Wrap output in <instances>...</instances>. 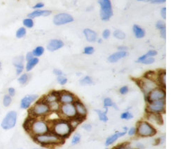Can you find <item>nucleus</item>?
I'll list each match as a JSON object with an SVG mask.
<instances>
[{"label":"nucleus","mask_w":173,"mask_h":149,"mask_svg":"<svg viewBox=\"0 0 173 149\" xmlns=\"http://www.w3.org/2000/svg\"><path fill=\"white\" fill-rule=\"evenodd\" d=\"M30 75L28 73H23L20 74L19 77L18 78V82H19L20 85H26L30 80Z\"/></svg>","instance_id":"nucleus-28"},{"label":"nucleus","mask_w":173,"mask_h":149,"mask_svg":"<svg viewBox=\"0 0 173 149\" xmlns=\"http://www.w3.org/2000/svg\"><path fill=\"white\" fill-rule=\"evenodd\" d=\"M39 60L36 57H34L32 59L27 61L26 65H25V70H26L27 72H30V71L32 70L39 64Z\"/></svg>","instance_id":"nucleus-26"},{"label":"nucleus","mask_w":173,"mask_h":149,"mask_svg":"<svg viewBox=\"0 0 173 149\" xmlns=\"http://www.w3.org/2000/svg\"><path fill=\"white\" fill-rule=\"evenodd\" d=\"M147 121L149 122L151 124H152V123H154V124H156L158 125H161L163 124V119L162 117V114L147 113Z\"/></svg>","instance_id":"nucleus-18"},{"label":"nucleus","mask_w":173,"mask_h":149,"mask_svg":"<svg viewBox=\"0 0 173 149\" xmlns=\"http://www.w3.org/2000/svg\"><path fill=\"white\" fill-rule=\"evenodd\" d=\"M84 34L86 39L88 42H95L97 41L98 39V35L95 31H93L89 28H86L84 30Z\"/></svg>","instance_id":"nucleus-22"},{"label":"nucleus","mask_w":173,"mask_h":149,"mask_svg":"<svg viewBox=\"0 0 173 149\" xmlns=\"http://www.w3.org/2000/svg\"><path fill=\"white\" fill-rule=\"evenodd\" d=\"M60 91H53L51 92H50L49 94H48L47 95L45 96L43 99L44 101H46L48 104H50V103L57 101H58V97H59Z\"/></svg>","instance_id":"nucleus-23"},{"label":"nucleus","mask_w":173,"mask_h":149,"mask_svg":"<svg viewBox=\"0 0 173 149\" xmlns=\"http://www.w3.org/2000/svg\"><path fill=\"white\" fill-rule=\"evenodd\" d=\"M12 103V97L10 96L8 94H5L3 97L2 104L4 107H8Z\"/></svg>","instance_id":"nucleus-32"},{"label":"nucleus","mask_w":173,"mask_h":149,"mask_svg":"<svg viewBox=\"0 0 173 149\" xmlns=\"http://www.w3.org/2000/svg\"><path fill=\"white\" fill-rule=\"evenodd\" d=\"M24 127L32 137L50 131V122L45 118H34L29 116V118L25 122Z\"/></svg>","instance_id":"nucleus-1"},{"label":"nucleus","mask_w":173,"mask_h":149,"mask_svg":"<svg viewBox=\"0 0 173 149\" xmlns=\"http://www.w3.org/2000/svg\"><path fill=\"white\" fill-rule=\"evenodd\" d=\"M8 95L11 97H13L16 95V90L13 87H9L8 89Z\"/></svg>","instance_id":"nucleus-48"},{"label":"nucleus","mask_w":173,"mask_h":149,"mask_svg":"<svg viewBox=\"0 0 173 149\" xmlns=\"http://www.w3.org/2000/svg\"><path fill=\"white\" fill-rule=\"evenodd\" d=\"M34 57H35V56H33L32 52V51H30V52H27L26 54V56H25V59L27 61H29V60L34 58Z\"/></svg>","instance_id":"nucleus-51"},{"label":"nucleus","mask_w":173,"mask_h":149,"mask_svg":"<svg viewBox=\"0 0 173 149\" xmlns=\"http://www.w3.org/2000/svg\"><path fill=\"white\" fill-rule=\"evenodd\" d=\"M155 61V59L154 57H147L146 59H144V61L142 62V64H143L144 65H151L152 64H154Z\"/></svg>","instance_id":"nucleus-41"},{"label":"nucleus","mask_w":173,"mask_h":149,"mask_svg":"<svg viewBox=\"0 0 173 149\" xmlns=\"http://www.w3.org/2000/svg\"><path fill=\"white\" fill-rule=\"evenodd\" d=\"M127 133L128 134L129 136H134L135 134H137V128H136V127H132L130 129H127Z\"/></svg>","instance_id":"nucleus-42"},{"label":"nucleus","mask_w":173,"mask_h":149,"mask_svg":"<svg viewBox=\"0 0 173 149\" xmlns=\"http://www.w3.org/2000/svg\"><path fill=\"white\" fill-rule=\"evenodd\" d=\"M38 95H36V94H28V95L25 96L21 99L20 107H21V109H28V108H30L31 105L38 99Z\"/></svg>","instance_id":"nucleus-14"},{"label":"nucleus","mask_w":173,"mask_h":149,"mask_svg":"<svg viewBox=\"0 0 173 149\" xmlns=\"http://www.w3.org/2000/svg\"><path fill=\"white\" fill-rule=\"evenodd\" d=\"M106 149H108V148H106Z\"/></svg>","instance_id":"nucleus-63"},{"label":"nucleus","mask_w":173,"mask_h":149,"mask_svg":"<svg viewBox=\"0 0 173 149\" xmlns=\"http://www.w3.org/2000/svg\"><path fill=\"white\" fill-rule=\"evenodd\" d=\"M77 99L74 96V94L67 91H60L58 101L60 104H74L76 100Z\"/></svg>","instance_id":"nucleus-12"},{"label":"nucleus","mask_w":173,"mask_h":149,"mask_svg":"<svg viewBox=\"0 0 173 149\" xmlns=\"http://www.w3.org/2000/svg\"><path fill=\"white\" fill-rule=\"evenodd\" d=\"M17 117H18V114L15 110L8 112L1 122L2 128L5 130L13 129L16 125Z\"/></svg>","instance_id":"nucleus-8"},{"label":"nucleus","mask_w":173,"mask_h":149,"mask_svg":"<svg viewBox=\"0 0 173 149\" xmlns=\"http://www.w3.org/2000/svg\"><path fill=\"white\" fill-rule=\"evenodd\" d=\"M24 61H25V58L23 56H17L13 59V64L16 68V74H18V75L21 74L23 72L24 68H25Z\"/></svg>","instance_id":"nucleus-17"},{"label":"nucleus","mask_w":173,"mask_h":149,"mask_svg":"<svg viewBox=\"0 0 173 149\" xmlns=\"http://www.w3.org/2000/svg\"><path fill=\"white\" fill-rule=\"evenodd\" d=\"M64 47V42L60 39H53L49 42L47 45V49L49 51H55Z\"/></svg>","instance_id":"nucleus-19"},{"label":"nucleus","mask_w":173,"mask_h":149,"mask_svg":"<svg viewBox=\"0 0 173 149\" xmlns=\"http://www.w3.org/2000/svg\"><path fill=\"white\" fill-rule=\"evenodd\" d=\"M60 105L61 104H60V102L58 101L50 103V104H49L50 111L56 112V113H58V110L60 109Z\"/></svg>","instance_id":"nucleus-31"},{"label":"nucleus","mask_w":173,"mask_h":149,"mask_svg":"<svg viewBox=\"0 0 173 149\" xmlns=\"http://www.w3.org/2000/svg\"><path fill=\"white\" fill-rule=\"evenodd\" d=\"M34 149H44V148H34Z\"/></svg>","instance_id":"nucleus-62"},{"label":"nucleus","mask_w":173,"mask_h":149,"mask_svg":"<svg viewBox=\"0 0 173 149\" xmlns=\"http://www.w3.org/2000/svg\"><path fill=\"white\" fill-rule=\"evenodd\" d=\"M74 21L73 17L66 13H62L55 15L53 18V23L56 25H62Z\"/></svg>","instance_id":"nucleus-13"},{"label":"nucleus","mask_w":173,"mask_h":149,"mask_svg":"<svg viewBox=\"0 0 173 149\" xmlns=\"http://www.w3.org/2000/svg\"><path fill=\"white\" fill-rule=\"evenodd\" d=\"M44 7V4H43V3H37L36 5L34 6L33 8H36V9H39V8H41Z\"/></svg>","instance_id":"nucleus-55"},{"label":"nucleus","mask_w":173,"mask_h":149,"mask_svg":"<svg viewBox=\"0 0 173 149\" xmlns=\"http://www.w3.org/2000/svg\"><path fill=\"white\" fill-rule=\"evenodd\" d=\"M95 111L97 113L98 116V118L100 121L103 122H107L108 121V117L107 116V111H108V108H105V111H103L101 110H95Z\"/></svg>","instance_id":"nucleus-27"},{"label":"nucleus","mask_w":173,"mask_h":149,"mask_svg":"<svg viewBox=\"0 0 173 149\" xmlns=\"http://www.w3.org/2000/svg\"><path fill=\"white\" fill-rule=\"evenodd\" d=\"M118 49L119 51H126L127 50V47H123V46H122V47H118Z\"/></svg>","instance_id":"nucleus-57"},{"label":"nucleus","mask_w":173,"mask_h":149,"mask_svg":"<svg viewBox=\"0 0 173 149\" xmlns=\"http://www.w3.org/2000/svg\"><path fill=\"white\" fill-rule=\"evenodd\" d=\"M157 83L160 87L165 89L166 85V73L165 70L157 73Z\"/></svg>","instance_id":"nucleus-24"},{"label":"nucleus","mask_w":173,"mask_h":149,"mask_svg":"<svg viewBox=\"0 0 173 149\" xmlns=\"http://www.w3.org/2000/svg\"><path fill=\"white\" fill-rule=\"evenodd\" d=\"M102 42H103V41H102V39H98V42H99V43H101Z\"/></svg>","instance_id":"nucleus-60"},{"label":"nucleus","mask_w":173,"mask_h":149,"mask_svg":"<svg viewBox=\"0 0 173 149\" xmlns=\"http://www.w3.org/2000/svg\"><path fill=\"white\" fill-rule=\"evenodd\" d=\"M100 5V18L103 21H109L113 16V10L112 3L110 0H98Z\"/></svg>","instance_id":"nucleus-9"},{"label":"nucleus","mask_w":173,"mask_h":149,"mask_svg":"<svg viewBox=\"0 0 173 149\" xmlns=\"http://www.w3.org/2000/svg\"><path fill=\"white\" fill-rule=\"evenodd\" d=\"M161 36L162 37V38L166 39V28H163V29L161 30Z\"/></svg>","instance_id":"nucleus-53"},{"label":"nucleus","mask_w":173,"mask_h":149,"mask_svg":"<svg viewBox=\"0 0 173 149\" xmlns=\"http://www.w3.org/2000/svg\"><path fill=\"white\" fill-rule=\"evenodd\" d=\"M114 149H131L130 147V144L128 143H126V144H122L120 145H118L117 146L114 148Z\"/></svg>","instance_id":"nucleus-43"},{"label":"nucleus","mask_w":173,"mask_h":149,"mask_svg":"<svg viewBox=\"0 0 173 149\" xmlns=\"http://www.w3.org/2000/svg\"><path fill=\"white\" fill-rule=\"evenodd\" d=\"M57 81L60 85H65L67 84V78L66 77H65L63 75L58 76L57 77Z\"/></svg>","instance_id":"nucleus-39"},{"label":"nucleus","mask_w":173,"mask_h":149,"mask_svg":"<svg viewBox=\"0 0 173 149\" xmlns=\"http://www.w3.org/2000/svg\"><path fill=\"white\" fill-rule=\"evenodd\" d=\"M166 91L162 87H157L155 90H152L148 95L147 96V101L148 103L160 101V100L166 99Z\"/></svg>","instance_id":"nucleus-11"},{"label":"nucleus","mask_w":173,"mask_h":149,"mask_svg":"<svg viewBox=\"0 0 173 149\" xmlns=\"http://www.w3.org/2000/svg\"><path fill=\"white\" fill-rule=\"evenodd\" d=\"M44 48L43 47H41V46H38V47H36L35 49H34L32 52L33 54V56L35 57H36V58H38V57H40L41 56H42L44 53Z\"/></svg>","instance_id":"nucleus-29"},{"label":"nucleus","mask_w":173,"mask_h":149,"mask_svg":"<svg viewBox=\"0 0 173 149\" xmlns=\"http://www.w3.org/2000/svg\"><path fill=\"white\" fill-rule=\"evenodd\" d=\"M137 82L145 96L148 95L152 90H155L156 88L159 87V85L156 80L145 75L140 80H138Z\"/></svg>","instance_id":"nucleus-6"},{"label":"nucleus","mask_w":173,"mask_h":149,"mask_svg":"<svg viewBox=\"0 0 173 149\" xmlns=\"http://www.w3.org/2000/svg\"><path fill=\"white\" fill-rule=\"evenodd\" d=\"M53 73L57 77L60 76V75H63V73H62V71L60 69H57V68H55V69L53 70Z\"/></svg>","instance_id":"nucleus-50"},{"label":"nucleus","mask_w":173,"mask_h":149,"mask_svg":"<svg viewBox=\"0 0 173 149\" xmlns=\"http://www.w3.org/2000/svg\"><path fill=\"white\" fill-rule=\"evenodd\" d=\"M114 37L118 39H124L126 38V34L121 30H115L114 32Z\"/></svg>","instance_id":"nucleus-35"},{"label":"nucleus","mask_w":173,"mask_h":149,"mask_svg":"<svg viewBox=\"0 0 173 149\" xmlns=\"http://www.w3.org/2000/svg\"><path fill=\"white\" fill-rule=\"evenodd\" d=\"M94 51H95L94 48L93 47H90V46L86 47L84 49V53L85 54H86V55H91V54L94 53Z\"/></svg>","instance_id":"nucleus-40"},{"label":"nucleus","mask_w":173,"mask_h":149,"mask_svg":"<svg viewBox=\"0 0 173 149\" xmlns=\"http://www.w3.org/2000/svg\"><path fill=\"white\" fill-rule=\"evenodd\" d=\"M112 107L114 108V109H115V110H118V106H117V105H116V104H114H114H113Z\"/></svg>","instance_id":"nucleus-58"},{"label":"nucleus","mask_w":173,"mask_h":149,"mask_svg":"<svg viewBox=\"0 0 173 149\" xmlns=\"http://www.w3.org/2000/svg\"><path fill=\"white\" fill-rule=\"evenodd\" d=\"M127 55V51H118L117 52H116L114 54H112L110 55L107 60L109 63H116L117 61H118L119 60H121V59H123Z\"/></svg>","instance_id":"nucleus-20"},{"label":"nucleus","mask_w":173,"mask_h":149,"mask_svg":"<svg viewBox=\"0 0 173 149\" xmlns=\"http://www.w3.org/2000/svg\"><path fill=\"white\" fill-rule=\"evenodd\" d=\"M132 30H133V33H134L135 37L137 39L142 38V37H144V35H145V31H144L143 28H142L137 25H133Z\"/></svg>","instance_id":"nucleus-25"},{"label":"nucleus","mask_w":173,"mask_h":149,"mask_svg":"<svg viewBox=\"0 0 173 149\" xmlns=\"http://www.w3.org/2000/svg\"><path fill=\"white\" fill-rule=\"evenodd\" d=\"M137 1H144V2H147V1H150V0H137Z\"/></svg>","instance_id":"nucleus-59"},{"label":"nucleus","mask_w":173,"mask_h":149,"mask_svg":"<svg viewBox=\"0 0 173 149\" xmlns=\"http://www.w3.org/2000/svg\"><path fill=\"white\" fill-rule=\"evenodd\" d=\"M129 91V89L127 86H123V87L120 88L119 90V93H120L121 95H126Z\"/></svg>","instance_id":"nucleus-44"},{"label":"nucleus","mask_w":173,"mask_h":149,"mask_svg":"<svg viewBox=\"0 0 173 149\" xmlns=\"http://www.w3.org/2000/svg\"><path fill=\"white\" fill-rule=\"evenodd\" d=\"M33 139L36 143H38L39 144L44 147L55 146L63 144L65 141V140L60 138L59 136L55 135V134H53L51 131L46 134H41V135L33 136Z\"/></svg>","instance_id":"nucleus-3"},{"label":"nucleus","mask_w":173,"mask_h":149,"mask_svg":"<svg viewBox=\"0 0 173 149\" xmlns=\"http://www.w3.org/2000/svg\"><path fill=\"white\" fill-rule=\"evenodd\" d=\"M166 0H150L152 4H162V3L166 2Z\"/></svg>","instance_id":"nucleus-54"},{"label":"nucleus","mask_w":173,"mask_h":149,"mask_svg":"<svg viewBox=\"0 0 173 149\" xmlns=\"http://www.w3.org/2000/svg\"><path fill=\"white\" fill-rule=\"evenodd\" d=\"M110 35H111V32H110V30H108V29H106V30H104L103 31V37L104 39H108Z\"/></svg>","instance_id":"nucleus-46"},{"label":"nucleus","mask_w":173,"mask_h":149,"mask_svg":"<svg viewBox=\"0 0 173 149\" xmlns=\"http://www.w3.org/2000/svg\"><path fill=\"white\" fill-rule=\"evenodd\" d=\"M103 104H104V108H108L109 107H112L113 104H114V102L112 101V100L108 98V97H107L104 99V101H103Z\"/></svg>","instance_id":"nucleus-38"},{"label":"nucleus","mask_w":173,"mask_h":149,"mask_svg":"<svg viewBox=\"0 0 173 149\" xmlns=\"http://www.w3.org/2000/svg\"><path fill=\"white\" fill-rule=\"evenodd\" d=\"M81 141V134L79 133L75 134L73 136L72 139V145H76L79 144Z\"/></svg>","instance_id":"nucleus-37"},{"label":"nucleus","mask_w":173,"mask_h":149,"mask_svg":"<svg viewBox=\"0 0 173 149\" xmlns=\"http://www.w3.org/2000/svg\"><path fill=\"white\" fill-rule=\"evenodd\" d=\"M51 113L49 104L43 99L36 101L29 111L30 117L34 118H45Z\"/></svg>","instance_id":"nucleus-4"},{"label":"nucleus","mask_w":173,"mask_h":149,"mask_svg":"<svg viewBox=\"0 0 173 149\" xmlns=\"http://www.w3.org/2000/svg\"><path fill=\"white\" fill-rule=\"evenodd\" d=\"M58 114L62 117V118L67 120H71L77 117L74 104H61L58 110Z\"/></svg>","instance_id":"nucleus-7"},{"label":"nucleus","mask_w":173,"mask_h":149,"mask_svg":"<svg viewBox=\"0 0 173 149\" xmlns=\"http://www.w3.org/2000/svg\"><path fill=\"white\" fill-rule=\"evenodd\" d=\"M136 146H137V149H143L144 148V146L142 144H140V143H138Z\"/></svg>","instance_id":"nucleus-56"},{"label":"nucleus","mask_w":173,"mask_h":149,"mask_svg":"<svg viewBox=\"0 0 173 149\" xmlns=\"http://www.w3.org/2000/svg\"><path fill=\"white\" fill-rule=\"evenodd\" d=\"M127 128L126 127H123V131H116L115 134H112V135L109 136L108 138L106 139L105 146H109L114 144V143L117 141V140L120 138V137H122V136L126 135V134H127Z\"/></svg>","instance_id":"nucleus-16"},{"label":"nucleus","mask_w":173,"mask_h":149,"mask_svg":"<svg viewBox=\"0 0 173 149\" xmlns=\"http://www.w3.org/2000/svg\"><path fill=\"white\" fill-rule=\"evenodd\" d=\"M82 127H83L84 130L87 131H90L92 130V125L90 123H85V124L82 125Z\"/></svg>","instance_id":"nucleus-47"},{"label":"nucleus","mask_w":173,"mask_h":149,"mask_svg":"<svg viewBox=\"0 0 173 149\" xmlns=\"http://www.w3.org/2000/svg\"><path fill=\"white\" fill-rule=\"evenodd\" d=\"M22 24L24 25V28H33L34 25H35L33 19L30 18H25L23 21H22Z\"/></svg>","instance_id":"nucleus-33"},{"label":"nucleus","mask_w":173,"mask_h":149,"mask_svg":"<svg viewBox=\"0 0 173 149\" xmlns=\"http://www.w3.org/2000/svg\"><path fill=\"white\" fill-rule=\"evenodd\" d=\"M147 57H154L157 55V51L155 50H149L148 52L146 54Z\"/></svg>","instance_id":"nucleus-49"},{"label":"nucleus","mask_w":173,"mask_h":149,"mask_svg":"<svg viewBox=\"0 0 173 149\" xmlns=\"http://www.w3.org/2000/svg\"><path fill=\"white\" fill-rule=\"evenodd\" d=\"M137 134L140 137L154 136L157 133V130L152 124L147 120H142L137 123Z\"/></svg>","instance_id":"nucleus-5"},{"label":"nucleus","mask_w":173,"mask_h":149,"mask_svg":"<svg viewBox=\"0 0 173 149\" xmlns=\"http://www.w3.org/2000/svg\"><path fill=\"white\" fill-rule=\"evenodd\" d=\"M1 68H2V64L1 62H0V70H1Z\"/></svg>","instance_id":"nucleus-61"},{"label":"nucleus","mask_w":173,"mask_h":149,"mask_svg":"<svg viewBox=\"0 0 173 149\" xmlns=\"http://www.w3.org/2000/svg\"><path fill=\"white\" fill-rule=\"evenodd\" d=\"M120 117L122 120H131L132 118H133V115L129 111H126L121 114Z\"/></svg>","instance_id":"nucleus-36"},{"label":"nucleus","mask_w":173,"mask_h":149,"mask_svg":"<svg viewBox=\"0 0 173 149\" xmlns=\"http://www.w3.org/2000/svg\"><path fill=\"white\" fill-rule=\"evenodd\" d=\"M147 113L163 114L166 112V101L160 100L148 103L147 106Z\"/></svg>","instance_id":"nucleus-10"},{"label":"nucleus","mask_w":173,"mask_h":149,"mask_svg":"<svg viewBox=\"0 0 173 149\" xmlns=\"http://www.w3.org/2000/svg\"><path fill=\"white\" fill-rule=\"evenodd\" d=\"M80 84L83 86L93 84V79L90 76H85L80 80Z\"/></svg>","instance_id":"nucleus-34"},{"label":"nucleus","mask_w":173,"mask_h":149,"mask_svg":"<svg viewBox=\"0 0 173 149\" xmlns=\"http://www.w3.org/2000/svg\"><path fill=\"white\" fill-rule=\"evenodd\" d=\"M51 13H52L51 11L49 10L37 9L28 14V18L33 19L35 18H37V17H39V16H49V15L51 14Z\"/></svg>","instance_id":"nucleus-21"},{"label":"nucleus","mask_w":173,"mask_h":149,"mask_svg":"<svg viewBox=\"0 0 173 149\" xmlns=\"http://www.w3.org/2000/svg\"><path fill=\"white\" fill-rule=\"evenodd\" d=\"M161 16H162L164 19L166 18V7L161 8Z\"/></svg>","instance_id":"nucleus-52"},{"label":"nucleus","mask_w":173,"mask_h":149,"mask_svg":"<svg viewBox=\"0 0 173 149\" xmlns=\"http://www.w3.org/2000/svg\"><path fill=\"white\" fill-rule=\"evenodd\" d=\"M49 122L50 131L63 140L67 139L74 130L70 120L61 118Z\"/></svg>","instance_id":"nucleus-2"},{"label":"nucleus","mask_w":173,"mask_h":149,"mask_svg":"<svg viewBox=\"0 0 173 149\" xmlns=\"http://www.w3.org/2000/svg\"><path fill=\"white\" fill-rule=\"evenodd\" d=\"M156 27L157 29L161 30L163 29V28H166V24L164 23L163 21H159L156 23Z\"/></svg>","instance_id":"nucleus-45"},{"label":"nucleus","mask_w":173,"mask_h":149,"mask_svg":"<svg viewBox=\"0 0 173 149\" xmlns=\"http://www.w3.org/2000/svg\"><path fill=\"white\" fill-rule=\"evenodd\" d=\"M74 105L75 106V109L76 112V115H77V117L79 118H80L81 120H84L86 118L87 116L88 111L86 106H85L84 104L82 103L80 100H79L78 99L76 100L74 103Z\"/></svg>","instance_id":"nucleus-15"},{"label":"nucleus","mask_w":173,"mask_h":149,"mask_svg":"<svg viewBox=\"0 0 173 149\" xmlns=\"http://www.w3.org/2000/svg\"><path fill=\"white\" fill-rule=\"evenodd\" d=\"M26 33H27L26 28L24 27L19 28L16 33V37L18 39H21L26 35Z\"/></svg>","instance_id":"nucleus-30"}]
</instances>
